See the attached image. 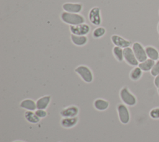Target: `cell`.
<instances>
[{
  "mask_svg": "<svg viewBox=\"0 0 159 142\" xmlns=\"http://www.w3.org/2000/svg\"><path fill=\"white\" fill-rule=\"evenodd\" d=\"M61 21L70 26H75L83 24L85 22L84 17L78 13H70L63 11L60 14Z\"/></svg>",
  "mask_w": 159,
  "mask_h": 142,
  "instance_id": "1",
  "label": "cell"
},
{
  "mask_svg": "<svg viewBox=\"0 0 159 142\" xmlns=\"http://www.w3.org/2000/svg\"><path fill=\"white\" fill-rule=\"evenodd\" d=\"M119 97L121 101L127 106L133 107L137 103L135 96L131 93L127 87H123L119 92Z\"/></svg>",
  "mask_w": 159,
  "mask_h": 142,
  "instance_id": "2",
  "label": "cell"
},
{
  "mask_svg": "<svg viewBox=\"0 0 159 142\" xmlns=\"http://www.w3.org/2000/svg\"><path fill=\"white\" fill-rule=\"evenodd\" d=\"M75 72L84 82L89 83L93 82L94 78L93 73L91 70L88 66L80 65L75 68Z\"/></svg>",
  "mask_w": 159,
  "mask_h": 142,
  "instance_id": "3",
  "label": "cell"
},
{
  "mask_svg": "<svg viewBox=\"0 0 159 142\" xmlns=\"http://www.w3.org/2000/svg\"><path fill=\"white\" fill-rule=\"evenodd\" d=\"M117 111L120 122L124 125L127 124L130 121V112L127 106L124 103L117 105Z\"/></svg>",
  "mask_w": 159,
  "mask_h": 142,
  "instance_id": "4",
  "label": "cell"
},
{
  "mask_svg": "<svg viewBox=\"0 0 159 142\" xmlns=\"http://www.w3.org/2000/svg\"><path fill=\"white\" fill-rule=\"evenodd\" d=\"M132 49L135 55L139 62H142L147 59V55L146 54L145 49L142 46V45L138 42H135L132 44Z\"/></svg>",
  "mask_w": 159,
  "mask_h": 142,
  "instance_id": "5",
  "label": "cell"
},
{
  "mask_svg": "<svg viewBox=\"0 0 159 142\" xmlns=\"http://www.w3.org/2000/svg\"><path fill=\"white\" fill-rule=\"evenodd\" d=\"M70 31L72 34L86 36L90 32V27L88 24L85 23L75 26H70Z\"/></svg>",
  "mask_w": 159,
  "mask_h": 142,
  "instance_id": "6",
  "label": "cell"
},
{
  "mask_svg": "<svg viewBox=\"0 0 159 142\" xmlns=\"http://www.w3.org/2000/svg\"><path fill=\"white\" fill-rule=\"evenodd\" d=\"M124 60L127 64L134 67L137 66L139 64L132 49L130 47L124 49Z\"/></svg>",
  "mask_w": 159,
  "mask_h": 142,
  "instance_id": "7",
  "label": "cell"
},
{
  "mask_svg": "<svg viewBox=\"0 0 159 142\" xmlns=\"http://www.w3.org/2000/svg\"><path fill=\"white\" fill-rule=\"evenodd\" d=\"M88 18L89 21L94 26H99L101 24V16L100 9L98 7H94L89 12Z\"/></svg>",
  "mask_w": 159,
  "mask_h": 142,
  "instance_id": "8",
  "label": "cell"
},
{
  "mask_svg": "<svg viewBox=\"0 0 159 142\" xmlns=\"http://www.w3.org/2000/svg\"><path fill=\"white\" fill-rule=\"evenodd\" d=\"M80 110L76 105H70L62 109L60 115L62 118L65 117H75L77 116L79 113Z\"/></svg>",
  "mask_w": 159,
  "mask_h": 142,
  "instance_id": "9",
  "label": "cell"
},
{
  "mask_svg": "<svg viewBox=\"0 0 159 142\" xmlns=\"http://www.w3.org/2000/svg\"><path fill=\"white\" fill-rule=\"evenodd\" d=\"M111 39L112 42L113 43V44H114L115 46H117L122 49L130 47L131 44L130 41L116 34L112 35L111 37Z\"/></svg>",
  "mask_w": 159,
  "mask_h": 142,
  "instance_id": "10",
  "label": "cell"
},
{
  "mask_svg": "<svg viewBox=\"0 0 159 142\" xmlns=\"http://www.w3.org/2000/svg\"><path fill=\"white\" fill-rule=\"evenodd\" d=\"M62 8L64 11L70 13H79L83 9V5L81 3L66 2L63 4Z\"/></svg>",
  "mask_w": 159,
  "mask_h": 142,
  "instance_id": "11",
  "label": "cell"
},
{
  "mask_svg": "<svg viewBox=\"0 0 159 142\" xmlns=\"http://www.w3.org/2000/svg\"><path fill=\"white\" fill-rule=\"evenodd\" d=\"M78 122V116L62 118L60 120V125L64 128H71L75 126Z\"/></svg>",
  "mask_w": 159,
  "mask_h": 142,
  "instance_id": "12",
  "label": "cell"
},
{
  "mask_svg": "<svg viewBox=\"0 0 159 142\" xmlns=\"http://www.w3.org/2000/svg\"><path fill=\"white\" fill-rule=\"evenodd\" d=\"M19 106L21 108L27 111H35L37 110L36 102L30 98H26L20 102Z\"/></svg>",
  "mask_w": 159,
  "mask_h": 142,
  "instance_id": "13",
  "label": "cell"
},
{
  "mask_svg": "<svg viewBox=\"0 0 159 142\" xmlns=\"http://www.w3.org/2000/svg\"><path fill=\"white\" fill-rule=\"evenodd\" d=\"M94 108L98 111H105L109 107V102L103 98H98L94 100L93 102Z\"/></svg>",
  "mask_w": 159,
  "mask_h": 142,
  "instance_id": "14",
  "label": "cell"
},
{
  "mask_svg": "<svg viewBox=\"0 0 159 142\" xmlns=\"http://www.w3.org/2000/svg\"><path fill=\"white\" fill-rule=\"evenodd\" d=\"M51 101L50 95H44L38 98L36 101L37 109L46 110L48 106L49 105Z\"/></svg>",
  "mask_w": 159,
  "mask_h": 142,
  "instance_id": "15",
  "label": "cell"
},
{
  "mask_svg": "<svg viewBox=\"0 0 159 142\" xmlns=\"http://www.w3.org/2000/svg\"><path fill=\"white\" fill-rule=\"evenodd\" d=\"M70 39L72 43L76 46H83L88 42V37L86 36H78L71 34Z\"/></svg>",
  "mask_w": 159,
  "mask_h": 142,
  "instance_id": "16",
  "label": "cell"
},
{
  "mask_svg": "<svg viewBox=\"0 0 159 142\" xmlns=\"http://www.w3.org/2000/svg\"><path fill=\"white\" fill-rule=\"evenodd\" d=\"M147 57L154 61L158 60L159 52L157 49L152 46H147L145 48Z\"/></svg>",
  "mask_w": 159,
  "mask_h": 142,
  "instance_id": "17",
  "label": "cell"
},
{
  "mask_svg": "<svg viewBox=\"0 0 159 142\" xmlns=\"http://www.w3.org/2000/svg\"><path fill=\"white\" fill-rule=\"evenodd\" d=\"M24 117L27 121L32 124H37L40 121V118H39L35 111H26L24 113Z\"/></svg>",
  "mask_w": 159,
  "mask_h": 142,
  "instance_id": "18",
  "label": "cell"
},
{
  "mask_svg": "<svg viewBox=\"0 0 159 142\" xmlns=\"http://www.w3.org/2000/svg\"><path fill=\"white\" fill-rule=\"evenodd\" d=\"M155 63V61H154L150 59H147L145 61H143L142 62H140L138 66L141 69V70L142 71L148 72V71H150L152 70Z\"/></svg>",
  "mask_w": 159,
  "mask_h": 142,
  "instance_id": "19",
  "label": "cell"
},
{
  "mask_svg": "<svg viewBox=\"0 0 159 142\" xmlns=\"http://www.w3.org/2000/svg\"><path fill=\"white\" fill-rule=\"evenodd\" d=\"M142 72L143 71L141 70V69L139 66L138 67L136 66L130 71L129 77L132 80L137 81L141 78L142 75Z\"/></svg>",
  "mask_w": 159,
  "mask_h": 142,
  "instance_id": "20",
  "label": "cell"
},
{
  "mask_svg": "<svg viewBox=\"0 0 159 142\" xmlns=\"http://www.w3.org/2000/svg\"><path fill=\"white\" fill-rule=\"evenodd\" d=\"M112 53L117 61L120 62L124 60V49L115 46L112 49Z\"/></svg>",
  "mask_w": 159,
  "mask_h": 142,
  "instance_id": "21",
  "label": "cell"
},
{
  "mask_svg": "<svg viewBox=\"0 0 159 142\" xmlns=\"http://www.w3.org/2000/svg\"><path fill=\"white\" fill-rule=\"evenodd\" d=\"M106 34V29L103 27H98L93 32V37L95 39L102 37Z\"/></svg>",
  "mask_w": 159,
  "mask_h": 142,
  "instance_id": "22",
  "label": "cell"
},
{
  "mask_svg": "<svg viewBox=\"0 0 159 142\" xmlns=\"http://www.w3.org/2000/svg\"><path fill=\"white\" fill-rule=\"evenodd\" d=\"M150 116L154 120L159 119V107L154 108L152 109L149 112Z\"/></svg>",
  "mask_w": 159,
  "mask_h": 142,
  "instance_id": "23",
  "label": "cell"
},
{
  "mask_svg": "<svg viewBox=\"0 0 159 142\" xmlns=\"http://www.w3.org/2000/svg\"><path fill=\"white\" fill-rule=\"evenodd\" d=\"M150 73L153 77H156L159 74V60L155 62L153 68L150 70Z\"/></svg>",
  "mask_w": 159,
  "mask_h": 142,
  "instance_id": "24",
  "label": "cell"
},
{
  "mask_svg": "<svg viewBox=\"0 0 159 142\" xmlns=\"http://www.w3.org/2000/svg\"><path fill=\"white\" fill-rule=\"evenodd\" d=\"M35 114L39 118H43L47 116V112L45 110H42V109H37L35 111Z\"/></svg>",
  "mask_w": 159,
  "mask_h": 142,
  "instance_id": "25",
  "label": "cell"
},
{
  "mask_svg": "<svg viewBox=\"0 0 159 142\" xmlns=\"http://www.w3.org/2000/svg\"><path fill=\"white\" fill-rule=\"evenodd\" d=\"M154 84H155V87H157V88L159 87V74L158 75H157L156 77H155Z\"/></svg>",
  "mask_w": 159,
  "mask_h": 142,
  "instance_id": "26",
  "label": "cell"
},
{
  "mask_svg": "<svg viewBox=\"0 0 159 142\" xmlns=\"http://www.w3.org/2000/svg\"><path fill=\"white\" fill-rule=\"evenodd\" d=\"M12 142H24V141H12Z\"/></svg>",
  "mask_w": 159,
  "mask_h": 142,
  "instance_id": "27",
  "label": "cell"
},
{
  "mask_svg": "<svg viewBox=\"0 0 159 142\" xmlns=\"http://www.w3.org/2000/svg\"><path fill=\"white\" fill-rule=\"evenodd\" d=\"M158 32H159V23H158Z\"/></svg>",
  "mask_w": 159,
  "mask_h": 142,
  "instance_id": "28",
  "label": "cell"
},
{
  "mask_svg": "<svg viewBox=\"0 0 159 142\" xmlns=\"http://www.w3.org/2000/svg\"><path fill=\"white\" fill-rule=\"evenodd\" d=\"M158 93H159V87H158Z\"/></svg>",
  "mask_w": 159,
  "mask_h": 142,
  "instance_id": "29",
  "label": "cell"
},
{
  "mask_svg": "<svg viewBox=\"0 0 159 142\" xmlns=\"http://www.w3.org/2000/svg\"><path fill=\"white\" fill-rule=\"evenodd\" d=\"M158 60H159V57H158Z\"/></svg>",
  "mask_w": 159,
  "mask_h": 142,
  "instance_id": "30",
  "label": "cell"
},
{
  "mask_svg": "<svg viewBox=\"0 0 159 142\" xmlns=\"http://www.w3.org/2000/svg\"><path fill=\"white\" fill-rule=\"evenodd\" d=\"M60 142H61V141H60Z\"/></svg>",
  "mask_w": 159,
  "mask_h": 142,
  "instance_id": "31",
  "label": "cell"
}]
</instances>
